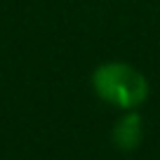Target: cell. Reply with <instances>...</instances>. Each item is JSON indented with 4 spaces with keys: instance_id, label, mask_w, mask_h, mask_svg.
<instances>
[{
    "instance_id": "1",
    "label": "cell",
    "mask_w": 160,
    "mask_h": 160,
    "mask_svg": "<svg viewBox=\"0 0 160 160\" xmlns=\"http://www.w3.org/2000/svg\"><path fill=\"white\" fill-rule=\"evenodd\" d=\"M92 87L97 97L122 111H134L148 97V80L139 68L125 61H108L92 73Z\"/></svg>"
},
{
    "instance_id": "2",
    "label": "cell",
    "mask_w": 160,
    "mask_h": 160,
    "mask_svg": "<svg viewBox=\"0 0 160 160\" xmlns=\"http://www.w3.org/2000/svg\"><path fill=\"white\" fill-rule=\"evenodd\" d=\"M113 144L120 151H134L144 139V120L137 111H127L122 118L113 125Z\"/></svg>"
}]
</instances>
